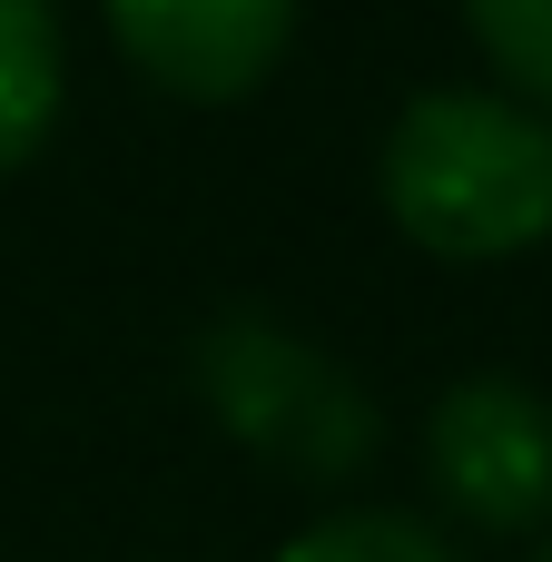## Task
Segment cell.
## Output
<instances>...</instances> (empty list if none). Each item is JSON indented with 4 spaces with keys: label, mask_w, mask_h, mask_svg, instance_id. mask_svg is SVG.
<instances>
[{
    "label": "cell",
    "mask_w": 552,
    "mask_h": 562,
    "mask_svg": "<svg viewBox=\"0 0 552 562\" xmlns=\"http://www.w3.org/2000/svg\"><path fill=\"white\" fill-rule=\"evenodd\" d=\"M277 562H464L425 514H326L306 524Z\"/></svg>",
    "instance_id": "cell-6"
},
{
    "label": "cell",
    "mask_w": 552,
    "mask_h": 562,
    "mask_svg": "<svg viewBox=\"0 0 552 562\" xmlns=\"http://www.w3.org/2000/svg\"><path fill=\"white\" fill-rule=\"evenodd\" d=\"M59 89H69L59 10H49V0H0V178L30 168V158L49 148Z\"/></svg>",
    "instance_id": "cell-5"
},
{
    "label": "cell",
    "mask_w": 552,
    "mask_h": 562,
    "mask_svg": "<svg viewBox=\"0 0 552 562\" xmlns=\"http://www.w3.org/2000/svg\"><path fill=\"white\" fill-rule=\"evenodd\" d=\"M464 20H474L484 59H494L523 99L552 109V0H464Z\"/></svg>",
    "instance_id": "cell-7"
},
{
    "label": "cell",
    "mask_w": 552,
    "mask_h": 562,
    "mask_svg": "<svg viewBox=\"0 0 552 562\" xmlns=\"http://www.w3.org/2000/svg\"><path fill=\"white\" fill-rule=\"evenodd\" d=\"M198 395H207V415L247 454H267L296 484L365 474L375 464V435H385L375 405H365V385L336 356H316L306 336H286L277 316H257V306H227L198 336Z\"/></svg>",
    "instance_id": "cell-2"
},
{
    "label": "cell",
    "mask_w": 552,
    "mask_h": 562,
    "mask_svg": "<svg viewBox=\"0 0 552 562\" xmlns=\"http://www.w3.org/2000/svg\"><path fill=\"white\" fill-rule=\"evenodd\" d=\"M375 188L435 257H523L552 237V119L494 89H425L385 128Z\"/></svg>",
    "instance_id": "cell-1"
},
{
    "label": "cell",
    "mask_w": 552,
    "mask_h": 562,
    "mask_svg": "<svg viewBox=\"0 0 552 562\" xmlns=\"http://www.w3.org/2000/svg\"><path fill=\"white\" fill-rule=\"evenodd\" d=\"M425 474L474 533H533L552 514V405L514 375H464L425 425Z\"/></svg>",
    "instance_id": "cell-3"
},
{
    "label": "cell",
    "mask_w": 552,
    "mask_h": 562,
    "mask_svg": "<svg viewBox=\"0 0 552 562\" xmlns=\"http://www.w3.org/2000/svg\"><path fill=\"white\" fill-rule=\"evenodd\" d=\"M109 40L168 99H247L296 40V0H109Z\"/></svg>",
    "instance_id": "cell-4"
},
{
    "label": "cell",
    "mask_w": 552,
    "mask_h": 562,
    "mask_svg": "<svg viewBox=\"0 0 552 562\" xmlns=\"http://www.w3.org/2000/svg\"><path fill=\"white\" fill-rule=\"evenodd\" d=\"M543 562H552V553H543Z\"/></svg>",
    "instance_id": "cell-8"
}]
</instances>
